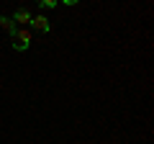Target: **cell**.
<instances>
[{
	"label": "cell",
	"mask_w": 154,
	"mask_h": 144,
	"mask_svg": "<svg viewBox=\"0 0 154 144\" xmlns=\"http://www.w3.org/2000/svg\"><path fill=\"white\" fill-rule=\"evenodd\" d=\"M31 18H33V13L26 11V8H21V11H16V16H13L11 21L13 23H31Z\"/></svg>",
	"instance_id": "obj_3"
},
{
	"label": "cell",
	"mask_w": 154,
	"mask_h": 144,
	"mask_svg": "<svg viewBox=\"0 0 154 144\" xmlns=\"http://www.w3.org/2000/svg\"><path fill=\"white\" fill-rule=\"evenodd\" d=\"M11 39H13V49L16 52H26L28 44H31V31H26V28L23 31H16Z\"/></svg>",
	"instance_id": "obj_1"
},
{
	"label": "cell",
	"mask_w": 154,
	"mask_h": 144,
	"mask_svg": "<svg viewBox=\"0 0 154 144\" xmlns=\"http://www.w3.org/2000/svg\"><path fill=\"white\" fill-rule=\"evenodd\" d=\"M41 5H44V8H57V3H54V0H44Z\"/></svg>",
	"instance_id": "obj_5"
},
{
	"label": "cell",
	"mask_w": 154,
	"mask_h": 144,
	"mask_svg": "<svg viewBox=\"0 0 154 144\" xmlns=\"http://www.w3.org/2000/svg\"><path fill=\"white\" fill-rule=\"evenodd\" d=\"M0 26L5 28V31L11 33V36H13V33H16V23H13L11 18H8V16H3V18H0Z\"/></svg>",
	"instance_id": "obj_4"
},
{
	"label": "cell",
	"mask_w": 154,
	"mask_h": 144,
	"mask_svg": "<svg viewBox=\"0 0 154 144\" xmlns=\"http://www.w3.org/2000/svg\"><path fill=\"white\" fill-rule=\"evenodd\" d=\"M31 26L36 28V31L46 33V31L51 28V23H49V18H46V16H33V18H31Z\"/></svg>",
	"instance_id": "obj_2"
}]
</instances>
